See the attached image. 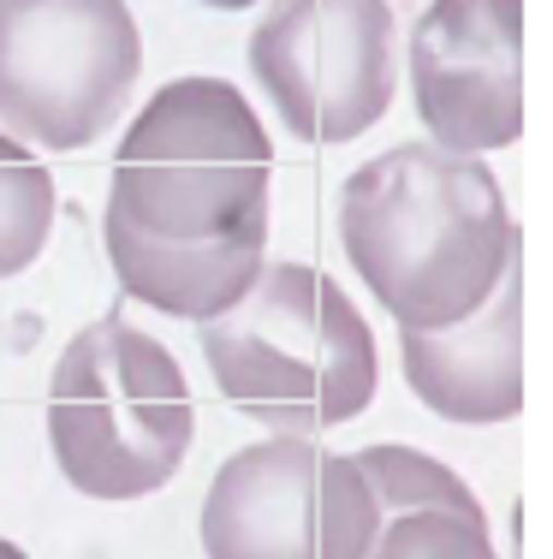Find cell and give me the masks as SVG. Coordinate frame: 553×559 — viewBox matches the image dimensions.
Wrapping results in <instances>:
<instances>
[{"instance_id": "10", "label": "cell", "mask_w": 553, "mask_h": 559, "mask_svg": "<svg viewBox=\"0 0 553 559\" xmlns=\"http://www.w3.org/2000/svg\"><path fill=\"white\" fill-rule=\"evenodd\" d=\"M351 464L363 471L369 495L381 506V524L399 518V512H458V518H470V524H489V518H482V500L470 495V483L453 464L434 459V452L381 441V447L351 452Z\"/></svg>"}, {"instance_id": "13", "label": "cell", "mask_w": 553, "mask_h": 559, "mask_svg": "<svg viewBox=\"0 0 553 559\" xmlns=\"http://www.w3.org/2000/svg\"><path fill=\"white\" fill-rule=\"evenodd\" d=\"M203 7H215V12H244V7H256V0H203Z\"/></svg>"}, {"instance_id": "5", "label": "cell", "mask_w": 553, "mask_h": 559, "mask_svg": "<svg viewBox=\"0 0 553 559\" xmlns=\"http://www.w3.org/2000/svg\"><path fill=\"white\" fill-rule=\"evenodd\" d=\"M143 36L125 0H0V131L36 150H89L125 114Z\"/></svg>"}, {"instance_id": "3", "label": "cell", "mask_w": 553, "mask_h": 559, "mask_svg": "<svg viewBox=\"0 0 553 559\" xmlns=\"http://www.w3.org/2000/svg\"><path fill=\"white\" fill-rule=\"evenodd\" d=\"M203 357L227 405L268 435H322L375 399V334L310 262H262L250 292L203 322Z\"/></svg>"}, {"instance_id": "4", "label": "cell", "mask_w": 553, "mask_h": 559, "mask_svg": "<svg viewBox=\"0 0 553 559\" xmlns=\"http://www.w3.org/2000/svg\"><path fill=\"white\" fill-rule=\"evenodd\" d=\"M196 435L179 357L120 310L77 328L48 376V452L84 500H149L184 471Z\"/></svg>"}, {"instance_id": "14", "label": "cell", "mask_w": 553, "mask_h": 559, "mask_svg": "<svg viewBox=\"0 0 553 559\" xmlns=\"http://www.w3.org/2000/svg\"><path fill=\"white\" fill-rule=\"evenodd\" d=\"M0 559H31V554H24L19 542H7V536H0Z\"/></svg>"}, {"instance_id": "7", "label": "cell", "mask_w": 553, "mask_h": 559, "mask_svg": "<svg viewBox=\"0 0 553 559\" xmlns=\"http://www.w3.org/2000/svg\"><path fill=\"white\" fill-rule=\"evenodd\" d=\"M393 43L387 0H274L250 36V72L292 138L351 143L393 108Z\"/></svg>"}, {"instance_id": "12", "label": "cell", "mask_w": 553, "mask_h": 559, "mask_svg": "<svg viewBox=\"0 0 553 559\" xmlns=\"http://www.w3.org/2000/svg\"><path fill=\"white\" fill-rule=\"evenodd\" d=\"M369 559H500L489 524H470L458 512H399L381 524Z\"/></svg>"}, {"instance_id": "9", "label": "cell", "mask_w": 553, "mask_h": 559, "mask_svg": "<svg viewBox=\"0 0 553 559\" xmlns=\"http://www.w3.org/2000/svg\"><path fill=\"white\" fill-rule=\"evenodd\" d=\"M399 364L411 393L441 423L489 429L524 411V250L500 269L482 310L465 322L411 334L399 328Z\"/></svg>"}, {"instance_id": "2", "label": "cell", "mask_w": 553, "mask_h": 559, "mask_svg": "<svg viewBox=\"0 0 553 559\" xmlns=\"http://www.w3.org/2000/svg\"><path fill=\"white\" fill-rule=\"evenodd\" d=\"M339 238L369 298L411 334L482 310L500 269L524 250L494 167L429 138L351 173L339 191Z\"/></svg>"}, {"instance_id": "1", "label": "cell", "mask_w": 553, "mask_h": 559, "mask_svg": "<svg viewBox=\"0 0 553 559\" xmlns=\"http://www.w3.org/2000/svg\"><path fill=\"white\" fill-rule=\"evenodd\" d=\"M274 143L227 78H173L113 150L101 238L125 298L215 322L268 257Z\"/></svg>"}, {"instance_id": "8", "label": "cell", "mask_w": 553, "mask_h": 559, "mask_svg": "<svg viewBox=\"0 0 553 559\" xmlns=\"http://www.w3.org/2000/svg\"><path fill=\"white\" fill-rule=\"evenodd\" d=\"M405 60L429 143L494 155L524 138V0H429Z\"/></svg>"}, {"instance_id": "11", "label": "cell", "mask_w": 553, "mask_h": 559, "mask_svg": "<svg viewBox=\"0 0 553 559\" xmlns=\"http://www.w3.org/2000/svg\"><path fill=\"white\" fill-rule=\"evenodd\" d=\"M55 215H60L55 173L43 167V155L31 143L0 131V280L24 274L43 257Z\"/></svg>"}, {"instance_id": "6", "label": "cell", "mask_w": 553, "mask_h": 559, "mask_svg": "<svg viewBox=\"0 0 553 559\" xmlns=\"http://www.w3.org/2000/svg\"><path fill=\"white\" fill-rule=\"evenodd\" d=\"M381 506L346 452L315 435H268L215 471L203 500L208 559H369Z\"/></svg>"}]
</instances>
